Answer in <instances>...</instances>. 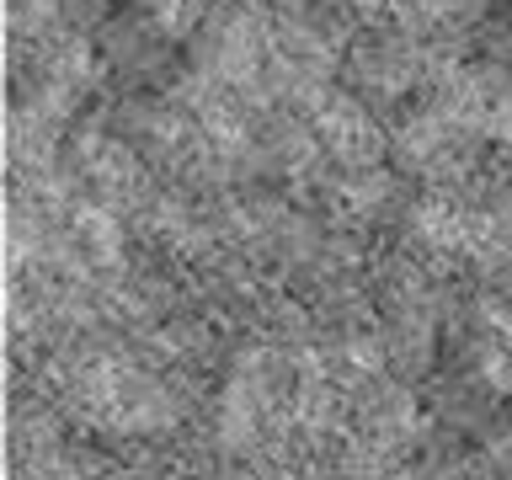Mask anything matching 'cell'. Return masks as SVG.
I'll list each match as a JSON object with an SVG mask.
<instances>
[{"label": "cell", "mask_w": 512, "mask_h": 480, "mask_svg": "<svg viewBox=\"0 0 512 480\" xmlns=\"http://www.w3.org/2000/svg\"><path fill=\"white\" fill-rule=\"evenodd\" d=\"M342 6H352V11H374V6H395V0H342Z\"/></svg>", "instance_id": "3957f363"}, {"label": "cell", "mask_w": 512, "mask_h": 480, "mask_svg": "<svg viewBox=\"0 0 512 480\" xmlns=\"http://www.w3.org/2000/svg\"><path fill=\"white\" fill-rule=\"evenodd\" d=\"M347 75H352V86H358L363 96H400V91H411L416 80L427 75V43H416L411 32H363L358 43L347 48Z\"/></svg>", "instance_id": "6da1fadb"}, {"label": "cell", "mask_w": 512, "mask_h": 480, "mask_svg": "<svg viewBox=\"0 0 512 480\" xmlns=\"http://www.w3.org/2000/svg\"><path fill=\"white\" fill-rule=\"evenodd\" d=\"M235 480H267V475H235Z\"/></svg>", "instance_id": "277c9868"}, {"label": "cell", "mask_w": 512, "mask_h": 480, "mask_svg": "<svg viewBox=\"0 0 512 480\" xmlns=\"http://www.w3.org/2000/svg\"><path fill=\"white\" fill-rule=\"evenodd\" d=\"M352 406H358V427H363V438L374 448H400V443L416 438V427H422L416 400L400 390V384H384V379L358 384Z\"/></svg>", "instance_id": "7a4b0ae2"}]
</instances>
